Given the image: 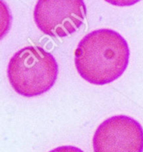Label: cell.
I'll use <instances>...</instances> for the list:
<instances>
[{
	"label": "cell",
	"instance_id": "obj_1",
	"mask_svg": "<svg viewBox=\"0 0 143 152\" xmlns=\"http://www.w3.org/2000/svg\"><path fill=\"white\" fill-rule=\"evenodd\" d=\"M130 49L125 39L110 28L90 32L75 51V65L82 79L95 85L110 84L128 66Z\"/></svg>",
	"mask_w": 143,
	"mask_h": 152
},
{
	"label": "cell",
	"instance_id": "obj_2",
	"mask_svg": "<svg viewBox=\"0 0 143 152\" xmlns=\"http://www.w3.org/2000/svg\"><path fill=\"white\" fill-rule=\"evenodd\" d=\"M59 65L52 54L39 46H27L9 60L7 75L14 90L24 97H35L55 84Z\"/></svg>",
	"mask_w": 143,
	"mask_h": 152
},
{
	"label": "cell",
	"instance_id": "obj_3",
	"mask_svg": "<svg viewBox=\"0 0 143 152\" xmlns=\"http://www.w3.org/2000/svg\"><path fill=\"white\" fill-rule=\"evenodd\" d=\"M85 17L84 0H38L34 10L38 28L55 38L74 34L84 23Z\"/></svg>",
	"mask_w": 143,
	"mask_h": 152
},
{
	"label": "cell",
	"instance_id": "obj_4",
	"mask_svg": "<svg viewBox=\"0 0 143 152\" xmlns=\"http://www.w3.org/2000/svg\"><path fill=\"white\" fill-rule=\"evenodd\" d=\"M94 152H143V128L131 117L119 115L99 125L93 136Z\"/></svg>",
	"mask_w": 143,
	"mask_h": 152
},
{
	"label": "cell",
	"instance_id": "obj_5",
	"mask_svg": "<svg viewBox=\"0 0 143 152\" xmlns=\"http://www.w3.org/2000/svg\"><path fill=\"white\" fill-rule=\"evenodd\" d=\"M110 4L118 7H126V6H131L137 4L141 0H105Z\"/></svg>",
	"mask_w": 143,
	"mask_h": 152
},
{
	"label": "cell",
	"instance_id": "obj_6",
	"mask_svg": "<svg viewBox=\"0 0 143 152\" xmlns=\"http://www.w3.org/2000/svg\"><path fill=\"white\" fill-rule=\"evenodd\" d=\"M49 152H84L80 148L73 146V145H63L59 147L54 148V150Z\"/></svg>",
	"mask_w": 143,
	"mask_h": 152
}]
</instances>
